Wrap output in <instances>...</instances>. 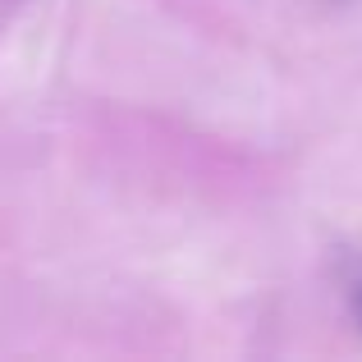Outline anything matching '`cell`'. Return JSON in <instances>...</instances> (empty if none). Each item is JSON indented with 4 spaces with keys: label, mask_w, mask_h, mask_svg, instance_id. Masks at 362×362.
<instances>
[{
    "label": "cell",
    "mask_w": 362,
    "mask_h": 362,
    "mask_svg": "<svg viewBox=\"0 0 362 362\" xmlns=\"http://www.w3.org/2000/svg\"><path fill=\"white\" fill-rule=\"evenodd\" d=\"M358 317H362V298H358Z\"/></svg>",
    "instance_id": "cell-1"
}]
</instances>
